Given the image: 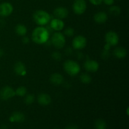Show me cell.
Returning a JSON list of instances; mask_svg holds the SVG:
<instances>
[{
  "label": "cell",
  "instance_id": "obj_1",
  "mask_svg": "<svg viewBox=\"0 0 129 129\" xmlns=\"http://www.w3.org/2000/svg\"><path fill=\"white\" fill-rule=\"evenodd\" d=\"M49 39V30L43 26L35 28L31 34V39L37 44H44L48 41Z\"/></svg>",
  "mask_w": 129,
  "mask_h": 129
},
{
  "label": "cell",
  "instance_id": "obj_2",
  "mask_svg": "<svg viewBox=\"0 0 129 129\" xmlns=\"http://www.w3.org/2000/svg\"><path fill=\"white\" fill-rule=\"evenodd\" d=\"M34 21L40 26H44L50 21V15L44 10H37L33 15Z\"/></svg>",
  "mask_w": 129,
  "mask_h": 129
},
{
  "label": "cell",
  "instance_id": "obj_3",
  "mask_svg": "<svg viewBox=\"0 0 129 129\" xmlns=\"http://www.w3.org/2000/svg\"><path fill=\"white\" fill-rule=\"evenodd\" d=\"M63 67L66 73L71 76H75L78 75L81 71L80 66L79 65V64L73 60H66Z\"/></svg>",
  "mask_w": 129,
  "mask_h": 129
},
{
  "label": "cell",
  "instance_id": "obj_4",
  "mask_svg": "<svg viewBox=\"0 0 129 129\" xmlns=\"http://www.w3.org/2000/svg\"><path fill=\"white\" fill-rule=\"evenodd\" d=\"M52 44L56 49H60L64 47L66 44V38L64 34L60 32H55L52 36Z\"/></svg>",
  "mask_w": 129,
  "mask_h": 129
},
{
  "label": "cell",
  "instance_id": "obj_5",
  "mask_svg": "<svg viewBox=\"0 0 129 129\" xmlns=\"http://www.w3.org/2000/svg\"><path fill=\"white\" fill-rule=\"evenodd\" d=\"M87 5L85 0H74L73 5V11L77 15H81L86 10Z\"/></svg>",
  "mask_w": 129,
  "mask_h": 129
},
{
  "label": "cell",
  "instance_id": "obj_6",
  "mask_svg": "<svg viewBox=\"0 0 129 129\" xmlns=\"http://www.w3.org/2000/svg\"><path fill=\"white\" fill-rule=\"evenodd\" d=\"M87 40L83 35H78L75 37L72 41L73 47L76 50H81L86 47Z\"/></svg>",
  "mask_w": 129,
  "mask_h": 129
},
{
  "label": "cell",
  "instance_id": "obj_7",
  "mask_svg": "<svg viewBox=\"0 0 129 129\" xmlns=\"http://www.w3.org/2000/svg\"><path fill=\"white\" fill-rule=\"evenodd\" d=\"M105 41L110 47L116 46L119 42L118 34L113 31H108L105 35Z\"/></svg>",
  "mask_w": 129,
  "mask_h": 129
},
{
  "label": "cell",
  "instance_id": "obj_8",
  "mask_svg": "<svg viewBox=\"0 0 129 129\" xmlns=\"http://www.w3.org/2000/svg\"><path fill=\"white\" fill-rule=\"evenodd\" d=\"M15 96V91L11 87L6 86L0 90V98L3 100H8Z\"/></svg>",
  "mask_w": 129,
  "mask_h": 129
},
{
  "label": "cell",
  "instance_id": "obj_9",
  "mask_svg": "<svg viewBox=\"0 0 129 129\" xmlns=\"http://www.w3.org/2000/svg\"><path fill=\"white\" fill-rule=\"evenodd\" d=\"M13 11V6L10 3L4 2L0 4V16L6 17L11 15Z\"/></svg>",
  "mask_w": 129,
  "mask_h": 129
},
{
  "label": "cell",
  "instance_id": "obj_10",
  "mask_svg": "<svg viewBox=\"0 0 129 129\" xmlns=\"http://www.w3.org/2000/svg\"><path fill=\"white\" fill-rule=\"evenodd\" d=\"M84 69L88 72L90 73H95L98 71L99 69L100 65L99 63L94 60H91V59H88L85 61L84 64Z\"/></svg>",
  "mask_w": 129,
  "mask_h": 129
},
{
  "label": "cell",
  "instance_id": "obj_11",
  "mask_svg": "<svg viewBox=\"0 0 129 129\" xmlns=\"http://www.w3.org/2000/svg\"><path fill=\"white\" fill-rule=\"evenodd\" d=\"M54 15L56 17V18L62 20V19L68 17V15H69V11H68V9L66 8L59 6V7L56 8L54 10Z\"/></svg>",
  "mask_w": 129,
  "mask_h": 129
},
{
  "label": "cell",
  "instance_id": "obj_12",
  "mask_svg": "<svg viewBox=\"0 0 129 129\" xmlns=\"http://www.w3.org/2000/svg\"><path fill=\"white\" fill-rule=\"evenodd\" d=\"M50 27L55 31H61L64 28V22L62 20L59 18H54L50 21Z\"/></svg>",
  "mask_w": 129,
  "mask_h": 129
},
{
  "label": "cell",
  "instance_id": "obj_13",
  "mask_svg": "<svg viewBox=\"0 0 129 129\" xmlns=\"http://www.w3.org/2000/svg\"><path fill=\"white\" fill-rule=\"evenodd\" d=\"M37 102L40 105L42 106H47L51 103L52 99L51 97L50 96V95L47 93H40V94H39L37 98Z\"/></svg>",
  "mask_w": 129,
  "mask_h": 129
},
{
  "label": "cell",
  "instance_id": "obj_14",
  "mask_svg": "<svg viewBox=\"0 0 129 129\" xmlns=\"http://www.w3.org/2000/svg\"><path fill=\"white\" fill-rule=\"evenodd\" d=\"M14 71L18 76H25L26 74V67L22 62H16L14 65Z\"/></svg>",
  "mask_w": 129,
  "mask_h": 129
},
{
  "label": "cell",
  "instance_id": "obj_15",
  "mask_svg": "<svg viewBox=\"0 0 129 129\" xmlns=\"http://www.w3.org/2000/svg\"><path fill=\"white\" fill-rule=\"evenodd\" d=\"M94 21L98 24L105 23L108 20V15L104 11H99L94 15Z\"/></svg>",
  "mask_w": 129,
  "mask_h": 129
},
{
  "label": "cell",
  "instance_id": "obj_16",
  "mask_svg": "<svg viewBox=\"0 0 129 129\" xmlns=\"http://www.w3.org/2000/svg\"><path fill=\"white\" fill-rule=\"evenodd\" d=\"M25 119V116L24 113L20 112H15L13 113L10 117L9 120L11 122H16V123H21L23 122Z\"/></svg>",
  "mask_w": 129,
  "mask_h": 129
},
{
  "label": "cell",
  "instance_id": "obj_17",
  "mask_svg": "<svg viewBox=\"0 0 129 129\" xmlns=\"http://www.w3.org/2000/svg\"><path fill=\"white\" fill-rule=\"evenodd\" d=\"M50 81L54 85H60L64 81V77L59 73H54L50 76Z\"/></svg>",
  "mask_w": 129,
  "mask_h": 129
},
{
  "label": "cell",
  "instance_id": "obj_18",
  "mask_svg": "<svg viewBox=\"0 0 129 129\" xmlns=\"http://www.w3.org/2000/svg\"><path fill=\"white\" fill-rule=\"evenodd\" d=\"M127 54V52L125 48L119 47L116 48L113 51V55L118 59H123L126 57Z\"/></svg>",
  "mask_w": 129,
  "mask_h": 129
},
{
  "label": "cell",
  "instance_id": "obj_19",
  "mask_svg": "<svg viewBox=\"0 0 129 129\" xmlns=\"http://www.w3.org/2000/svg\"><path fill=\"white\" fill-rule=\"evenodd\" d=\"M15 32L19 36H25L27 33V28L23 24H18L15 26Z\"/></svg>",
  "mask_w": 129,
  "mask_h": 129
},
{
  "label": "cell",
  "instance_id": "obj_20",
  "mask_svg": "<svg viewBox=\"0 0 129 129\" xmlns=\"http://www.w3.org/2000/svg\"><path fill=\"white\" fill-rule=\"evenodd\" d=\"M95 129H107V123L102 119H98L94 123Z\"/></svg>",
  "mask_w": 129,
  "mask_h": 129
},
{
  "label": "cell",
  "instance_id": "obj_21",
  "mask_svg": "<svg viewBox=\"0 0 129 129\" xmlns=\"http://www.w3.org/2000/svg\"><path fill=\"white\" fill-rule=\"evenodd\" d=\"M109 12L111 15H114V16H118L120 14L121 9L119 6L112 5V6L109 9Z\"/></svg>",
  "mask_w": 129,
  "mask_h": 129
},
{
  "label": "cell",
  "instance_id": "obj_22",
  "mask_svg": "<svg viewBox=\"0 0 129 129\" xmlns=\"http://www.w3.org/2000/svg\"><path fill=\"white\" fill-rule=\"evenodd\" d=\"M15 91V95H17L18 96L23 97L24 96L26 95V93H27V90L25 86H20Z\"/></svg>",
  "mask_w": 129,
  "mask_h": 129
},
{
  "label": "cell",
  "instance_id": "obj_23",
  "mask_svg": "<svg viewBox=\"0 0 129 129\" xmlns=\"http://www.w3.org/2000/svg\"><path fill=\"white\" fill-rule=\"evenodd\" d=\"M92 78L88 74H82L80 76V81L84 84H89L91 82Z\"/></svg>",
  "mask_w": 129,
  "mask_h": 129
},
{
  "label": "cell",
  "instance_id": "obj_24",
  "mask_svg": "<svg viewBox=\"0 0 129 129\" xmlns=\"http://www.w3.org/2000/svg\"><path fill=\"white\" fill-rule=\"evenodd\" d=\"M35 98L34 95L32 94H28L25 96V103L26 105H31L35 102Z\"/></svg>",
  "mask_w": 129,
  "mask_h": 129
},
{
  "label": "cell",
  "instance_id": "obj_25",
  "mask_svg": "<svg viewBox=\"0 0 129 129\" xmlns=\"http://www.w3.org/2000/svg\"><path fill=\"white\" fill-rule=\"evenodd\" d=\"M74 30L71 27H68L64 30V34L68 37H72L74 35Z\"/></svg>",
  "mask_w": 129,
  "mask_h": 129
},
{
  "label": "cell",
  "instance_id": "obj_26",
  "mask_svg": "<svg viewBox=\"0 0 129 129\" xmlns=\"http://www.w3.org/2000/svg\"><path fill=\"white\" fill-rule=\"evenodd\" d=\"M52 57L55 60H60L62 57L61 54L59 52H53L52 54Z\"/></svg>",
  "mask_w": 129,
  "mask_h": 129
},
{
  "label": "cell",
  "instance_id": "obj_27",
  "mask_svg": "<svg viewBox=\"0 0 129 129\" xmlns=\"http://www.w3.org/2000/svg\"><path fill=\"white\" fill-rule=\"evenodd\" d=\"M89 2L93 5L95 6H98V5H101L103 2V0H89Z\"/></svg>",
  "mask_w": 129,
  "mask_h": 129
},
{
  "label": "cell",
  "instance_id": "obj_28",
  "mask_svg": "<svg viewBox=\"0 0 129 129\" xmlns=\"http://www.w3.org/2000/svg\"><path fill=\"white\" fill-rule=\"evenodd\" d=\"M103 2L107 6H112L114 4L115 0H103Z\"/></svg>",
  "mask_w": 129,
  "mask_h": 129
},
{
  "label": "cell",
  "instance_id": "obj_29",
  "mask_svg": "<svg viewBox=\"0 0 129 129\" xmlns=\"http://www.w3.org/2000/svg\"><path fill=\"white\" fill-rule=\"evenodd\" d=\"M65 129H79L78 126L74 124H71L67 126Z\"/></svg>",
  "mask_w": 129,
  "mask_h": 129
},
{
  "label": "cell",
  "instance_id": "obj_30",
  "mask_svg": "<svg viewBox=\"0 0 129 129\" xmlns=\"http://www.w3.org/2000/svg\"><path fill=\"white\" fill-rule=\"evenodd\" d=\"M22 42L24 43V44H26L29 42V38L27 37H24L22 39Z\"/></svg>",
  "mask_w": 129,
  "mask_h": 129
},
{
  "label": "cell",
  "instance_id": "obj_31",
  "mask_svg": "<svg viewBox=\"0 0 129 129\" xmlns=\"http://www.w3.org/2000/svg\"><path fill=\"white\" fill-rule=\"evenodd\" d=\"M54 129H59V128H54Z\"/></svg>",
  "mask_w": 129,
  "mask_h": 129
},
{
  "label": "cell",
  "instance_id": "obj_32",
  "mask_svg": "<svg viewBox=\"0 0 129 129\" xmlns=\"http://www.w3.org/2000/svg\"><path fill=\"white\" fill-rule=\"evenodd\" d=\"M0 1H1V0H0Z\"/></svg>",
  "mask_w": 129,
  "mask_h": 129
}]
</instances>
